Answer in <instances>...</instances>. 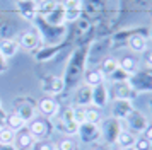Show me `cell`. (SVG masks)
<instances>
[{
  "instance_id": "cell-28",
  "label": "cell",
  "mask_w": 152,
  "mask_h": 150,
  "mask_svg": "<svg viewBox=\"0 0 152 150\" xmlns=\"http://www.w3.org/2000/svg\"><path fill=\"white\" fill-rule=\"evenodd\" d=\"M55 147L56 150H79V143L74 138L67 136V138H62L58 143H55Z\"/></svg>"
},
{
  "instance_id": "cell-31",
  "label": "cell",
  "mask_w": 152,
  "mask_h": 150,
  "mask_svg": "<svg viewBox=\"0 0 152 150\" xmlns=\"http://www.w3.org/2000/svg\"><path fill=\"white\" fill-rule=\"evenodd\" d=\"M133 149L135 150H152V142H149L145 136H140V138H137Z\"/></svg>"
},
{
  "instance_id": "cell-30",
  "label": "cell",
  "mask_w": 152,
  "mask_h": 150,
  "mask_svg": "<svg viewBox=\"0 0 152 150\" xmlns=\"http://www.w3.org/2000/svg\"><path fill=\"white\" fill-rule=\"evenodd\" d=\"M74 121L77 125L86 123V108H82V106H74Z\"/></svg>"
},
{
  "instance_id": "cell-23",
  "label": "cell",
  "mask_w": 152,
  "mask_h": 150,
  "mask_svg": "<svg viewBox=\"0 0 152 150\" xmlns=\"http://www.w3.org/2000/svg\"><path fill=\"white\" fill-rule=\"evenodd\" d=\"M84 79H86V84H87L89 87H96L99 84L106 82V77H104V74L99 68H92L89 72H86V77H84Z\"/></svg>"
},
{
  "instance_id": "cell-26",
  "label": "cell",
  "mask_w": 152,
  "mask_h": 150,
  "mask_svg": "<svg viewBox=\"0 0 152 150\" xmlns=\"http://www.w3.org/2000/svg\"><path fill=\"white\" fill-rule=\"evenodd\" d=\"M103 119V114H101V109L97 108H91L87 106L86 108V121L87 123H94V125H99Z\"/></svg>"
},
{
  "instance_id": "cell-9",
  "label": "cell",
  "mask_w": 152,
  "mask_h": 150,
  "mask_svg": "<svg viewBox=\"0 0 152 150\" xmlns=\"http://www.w3.org/2000/svg\"><path fill=\"white\" fill-rule=\"evenodd\" d=\"M113 94L115 97L113 99H121V101H130L133 102V99L137 97V90L133 89L128 80H121V82H115V85H113Z\"/></svg>"
},
{
  "instance_id": "cell-13",
  "label": "cell",
  "mask_w": 152,
  "mask_h": 150,
  "mask_svg": "<svg viewBox=\"0 0 152 150\" xmlns=\"http://www.w3.org/2000/svg\"><path fill=\"white\" fill-rule=\"evenodd\" d=\"M34 142H36L34 136L29 133V130L26 128V126L15 133L14 145L17 147V150H31V149H33V145H34Z\"/></svg>"
},
{
  "instance_id": "cell-21",
  "label": "cell",
  "mask_w": 152,
  "mask_h": 150,
  "mask_svg": "<svg viewBox=\"0 0 152 150\" xmlns=\"http://www.w3.org/2000/svg\"><path fill=\"white\" fill-rule=\"evenodd\" d=\"M15 113L22 118V121L28 125L29 121H33L36 118V114H38V111H36V108L31 104V102H22V104H19L17 106V109H15Z\"/></svg>"
},
{
  "instance_id": "cell-2",
  "label": "cell",
  "mask_w": 152,
  "mask_h": 150,
  "mask_svg": "<svg viewBox=\"0 0 152 150\" xmlns=\"http://www.w3.org/2000/svg\"><path fill=\"white\" fill-rule=\"evenodd\" d=\"M55 130H58L60 133H63L65 136H74L77 135L79 125L74 121V108H65L63 111H60L55 116Z\"/></svg>"
},
{
  "instance_id": "cell-11",
  "label": "cell",
  "mask_w": 152,
  "mask_h": 150,
  "mask_svg": "<svg viewBox=\"0 0 152 150\" xmlns=\"http://www.w3.org/2000/svg\"><path fill=\"white\" fill-rule=\"evenodd\" d=\"M63 87H65L63 79L62 77H56V75H50V77H46V79L43 80V84H41L43 92H45L46 95H50V97L60 94V92L63 90Z\"/></svg>"
},
{
  "instance_id": "cell-1",
  "label": "cell",
  "mask_w": 152,
  "mask_h": 150,
  "mask_svg": "<svg viewBox=\"0 0 152 150\" xmlns=\"http://www.w3.org/2000/svg\"><path fill=\"white\" fill-rule=\"evenodd\" d=\"M123 128H125L123 121H120L116 118H113V116L103 118L101 123H99V131H101V140L99 142L106 143V145H115L120 131Z\"/></svg>"
},
{
  "instance_id": "cell-38",
  "label": "cell",
  "mask_w": 152,
  "mask_h": 150,
  "mask_svg": "<svg viewBox=\"0 0 152 150\" xmlns=\"http://www.w3.org/2000/svg\"><path fill=\"white\" fill-rule=\"evenodd\" d=\"M36 4H41V2H45V0H34Z\"/></svg>"
},
{
  "instance_id": "cell-20",
  "label": "cell",
  "mask_w": 152,
  "mask_h": 150,
  "mask_svg": "<svg viewBox=\"0 0 152 150\" xmlns=\"http://www.w3.org/2000/svg\"><path fill=\"white\" fill-rule=\"evenodd\" d=\"M128 48H130L133 53H144L147 50V38L142 36L140 33L132 34L128 38Z\"/></svg>"
},
{
  "instance_id": "cell-29",
  "label": "cell",
  "mask_w": 152,
  "mask_h": 150,
  "mask_svg": "<svg viewBox=\"0 0 152 150\" xmlns=\"http://www.w3.org/2000/svg\"><path fill=\"white\" fill-rule=\"evenodd\" d=\"M31 150H56V147L50 138H41V140H36Z\"/></svg>"
},
{
  "instance_id": "cell-17",
  "label": "cell",
  "mask_w": 152,
  "mask_h": 150,
  "mask_svg": "<svg viewBox=\"0 0 152 150\" xmlns=\"http://www.w3.org/2000/svg\"><path fill=\"white\" fill-rule=\"evenodd\" d=\"M138 65H140L138 58L137 56H132V55H125V56H121L118 60V67L121 68L123 72H126L128 75H133L135 72H138Z\"/></svg>"
},
{
  "instance_id": "cell-19",
  "label": "cell",
  "mask_w": 152,
  "mask_h": 150,
  "mask_svg": "<svg viewBox=\"0 0 152 150\" xmlns=\"http://www.w3.org/2000/svg\"><path fill=\"white\" fill-rule=\"evenodd\" d=\"M19 51V43L15 39H0V55L4 58H14Z\"/></svg>"
},
{
  "instance_id": "cell-8",
  "label": "cell",
  "mask_w": 152,
  "mask_h": 150,
  "mask_svg": "<svg viewBox=\"0 0 152 150\" xmlns=\"http://www.w3.org/2000/svg\"><path fill=\"white\" fill-rule=\"evenodd\" d=\"M36 111L43 116V118H46V119H55V116L60 113V106H58V102H56L55 97H43L41 101L38 102V108Z\"/></svg>"
},
{
  "instance_id": "cell-43",
  "label": "cell",
  "mask_w": 152,
  "mask_h": 150,
  "mask_svg": "<svg viewBox=\"0 0 152 150\" xmlns=\"http://www.w3.org/2000/svg\"><path fill=\"white\" fill-rule=\"evenodd\" d=\"M15 2H22V0H15Z\"/></svg>"
},
{
  "instance_id": "cell-22",
  "label": "cell",
  "mask_w": 152,
  "mask_h": 150,
  "mask_svg": "<svg viewBox=\"0 0 152 150\" xmlns=\"http://www.w3.org/2000/svg\"><path fill=\"white\" fill-rule=\"evenodd\" d=\"M43 19H45V22H46V24H50V26H53V27L62 26L63 22H65V14H63L62 5L58 7V9H55L53 12L43 15Z\"/></svg>"
},
{
  "instance_id": "cell-7",
  "label": "cell",
  "mask_w": 152,
  "mask_h": 150,
  "mask_svg": "<svg viewBox=\"0 0 152 150\" xmlns=\"http://www.w3.org/2000/svg\"><path fill=\"white\" fill-rule=\"evenodd\" d=\"M111 101L110 95V89L106 85V82L99 84L96 87H92V99H91V104L97 109H104Z\"/></svg>"
},
{
  "instance_id": "cell-25",
  "label": "cell",
  "mask_w": 152,
  "mask_h": 150,
  "mask_svg": "<svg viewBox=\"0 0 152 150\" xmlns=\"http://www.w3.org/2000/svg\"><path fill=\"white\" fill-rule=\"evenodd\" d=\"M118 68H120V67H118V58H115V56H108V58H104V60H103L99 70H101V72L104 74V77L108 79L113 72H116Z\"/></svg>"
},
{
  "instance_id": "cell-16",
  "label": "cell",
  "mask_w": 152,
  "mask_h": 150,
  "mask_svg": "<svg viewBox=\"0 0 152 150\" xmlns=\"http://www.w3.org/2000/svg\"><path fill=\"white\" fill-rule=\"evenodd\" d=\"M135 142H137V135L132 133L130 130L123 128L120 131V135H118L115 145H118L121 150H126V149H133V147H135Z\"/></svg>"
},
{
  "instance_id": "cell-35",
  "label": "cell",
  "mask_w": 152,
  "mask_h": 150,
  "mask_svg": "<svg viewBox=\"0 0 152 150\" xmlns=\"http://www.w3.org/2000/svg\"><path fill=\"white\" fill-rule=\"evenodd\" d=\"M142 135H144L145 138L149 140V142H152V125H151V123H149V126L145 128V131H144V133H142Z\"/></svg>"
},
{
  "instance_id": "cell-14",
  "label": "cell",
  "mask_w": 152,
  "mask_h": 150,
  "mask_svg": "<svg viewBox=\"0 0 152 150\" xmlns=\"http://www.w3.org/2000/svg\"><path fill=\"white\" fill-rule=\"evenodd\" d=\"M63 14H65V20H77L82 10V2L80 0H65L62 4Z\"/></svg>"
},
{
  "instance_id": "cell-5",
  "label": "cell",
  "mask_w": 152,
  "mask_h": 150,
  "mask_svg": "<svg viewBox=\"0 0 152 150\" xmlns=\"http://www.w3.org/2000/svg\"><path fill=\"white\" fill-rule=\"evenodd\" d=\"M128 82L133 85L137 92H149V90H152V70H149V68L138 70L133 75H130Z\"/></svg>"
},
{
  "instance_id": "cell-27",
  "label": "cell",
  "mask_w": 152,
  "mask_h": 150,
  "mask_svg": "<svg viewBox=\"0 0 152 150\" xmlns=\"http://www.w3.org/2000/svg\"><path fill=\"white\" fill-rule=\"evenodd\" d=\"M14 142H15V133L12 130H9L7 126L0 128V145H14Z\"/></svg>"
},
{
  "instance_id": "cell-18",
  "label": "cell",
  "mask_w": 152,
  "mask_h": 150,
  "mask_svg": "<svg viewBox=\"0 0 152 150\" xmlns=\"http://www.w3.org/2000/svg\"><path fill=\"white\" fill-rule=\"evenodd\" d=\"M91 99H92V87H89L87 84H84L77 89L75 92V106H82L87 108L91 106Z\"/></svg>"
},
{
  "instance_id": "cell-32",
  "label": "cell",
  "mask_w": 152,
  "mask_h": 150,
  "mask_svg": "<svg viewBox=\"0 0 152 150\" xmlns=\"http://www.w3.org/2000/svg\"><path fill=\"white\" fill-rule=\"evenodd\" d=\"M144 53H145V56H144V65L149 68V70H152V50H145Z\"/></svg>"
},
{
  "instance_id": "cell-40",
  "label": "cell",
  "mask_w": 152,
  "mask_h": 150,
  "mask_svg": "<svg viewBox=\"0 0 152 150\" xmlns=\"http://www.w3.org/2000/svg\"><path fill=\"white\" fill-rule=\"evenodd\" d=\"M0 108H2V99H0Z\"/></svg>"
},
{
  "instance_id": "cell-6",
  "label": "cell",
  "mask_w": 152,
  "mask_h": 150,
  "mask_svg": "<svg viewBox=\"0 0 152 150\" xmlns=\"http://www.w3.org/2000/svg\"><path fill=\"white\" fill-rule=\"evenodd\" d=\"M50 119L46 118H34L33 121H29L26 125V128L29 130V133L34 136V140H41V138H48L50 133Z\"/></svg>"
},
{
  "instance_id": "cell-41",
  "label": "cell",
  "mask_w": 152,
  "mask_h": 150,
  "mask_svg": "<svg viewBox=\"0 0 152 150\" xmlns=\"http://www.w3.org/2000/svg\"><path fill=\"white\" fill-rule=\"evenodd\" d=\"M126 150H135V149H126Z\"/></svg>"
},
{
  "instance_id": "cell-10",
  "label": "cell",
  "mask_w": 152,
  "mask_h": 150,
  "mask_svg": "<svg viewBox=\"0 0 152 150\" xmlns=\"http://www.w3.org/2000/svg\"><path fill=\"white\" fill-rule=\"evenodd\" d=\"M108 106L111 108V116L120 119V121H123L125 118L135 109L130 101H121V99H113V101H110Z\"/></svg>"
},
{
  "instance_id": "cell-15",
  "label": "cell",
  "mask_w": 152,
  "mask_h": 150,
  "mask_svg": "<svg viewBox=\"0 0 152 150\" xmlns=\"http://www.w3.org/2000/svg\"><path fill=\"white\" fill-rule=\"evenodd\" d=\"M17 9L21 15L26 20H34L38 17V4L34 0H22V2H17Z\"/></svg>"
},
{
  "instance_id": "cell-3",
  "label": "cell",
  "mask_w": 152,
  "mask_h": 150,
  "mask_svg": "<svg viewBox=\"0 0 152 150\" xmlns=\"http://www.w3.org/2000/svg\"><path fill=\"white\" fill-rule=\"evenodd\" d=\"M77 136L79 140L86 145H92V143H97L101 140V131H99V125H94V123H82L79 125V130H77Z\"/></svg>"
},
{
  "instance_id": "cell-36",
  "label": "cell",
  "mask_w": 152,
  "mask_h": 150,
  "mask_svg": "<svg viewBox=\"0 0 152 150\" xmlns=\"http://www.w3.org/2000/svg\"><path fill=\"white\" fill-rule=\"evenodd\" d=\"M0 150H17L15 145H0Z\"/></svg>"
},
{
  "instance_id": "cell-4",
  "label": "cell",
  "mask_w": 152,
  "mask_h": 150,
  "mask_svg": "<svg viewBox=\"0 0 152 150\" xmlns=\"http://www.w3.org/2000/svg\"><path fill=\"white\" fill-rule=\"evenodd\" d=\"M123 123L126 125V130H130L132 133H144L145 128L149 126V119H147V116L144 114V113H140V111H137V109H133L130 114L126 116L123 119Z\"/></svg>"
},
{
  "instance_id": "cell-24",
  "label": "cell",
  "mask_w": 152,
  "mask_h": 150,
  "mask_svg": "<svg viewBox=\"0 0 152 150\" xmlns=\"http://www.w3.org/2000/svg\"><path fill=\"white\" fill-rule=\"evenodd\" d=\"M5 126H7L9 130H12L14 133H17L19 130H22L24 126H26V123L22 121V118L15 111H12V113H7V121H5Z\"/></svg>"
},
{
  "instance_id": "cell-37",
  "label": "cell",
  "mask_w": 152,
  "mask_h": 150,
  "mask_svg": "<svg viewBox=\"0 0 152 150\" xmlns=\"http://www.w3.org/2000/svg\"><path fill=\"white\" fill-rule=\"evenodd\" d=\"M149 36H151V39H152V26H151V29H149Z\"/></svg>"
},
{
  "instance_id": "cell-34",
  "label": "cell",
  "mask_w": 152,
  "mask_h": 150,
  "mask_svg": "<svg viewBox=\"0 0 152 150\" xmlns=\"http://www.w3.org/2000/svg\"><path fill=\"white\" fill-rule=\"evenodd\" d=\"M9 68V65H7V58H4L2 55H0V74H4L5 70Z\"/></svg>"
},
{
  "instance_id": "cell-33",
  "label": "cell",
  "mask_w": 152,
  "mask_h": 150,
  "mask_svg": "<svg viewBox=\"0 0 152 150\" xmlns=\"http://www.w3.org/2000/svg\"><path fill=\"white\" fill-rule=\"evenodd\" d=\"M5 121H7V113L0 108V128H5Z\"/></svg>"
},
{
  "instance_id": "cell-12",
  "label": "cell",
  "mask_w": 152,
  "mask_h": 150,
  "mask_svg": "<svg viewBox=\"0 0 152 150\" xmlns=\"http://www.w3.org/2000/svg\"><path fill=\"white\" fill-rule=\"evenodd\" d=\"M19 48H24V50H28V51H33L36 48L39 46V43H41V36L38 31H33V29H29V31H24L21 34V38H19Z\"/></svg>"
},
{
  "instance_id": "cell-42",
  "label": "cell",
  "mask_w": 152,
  "mask_h": 150,
  "mask_svg": "<svg viewBox=\"0 0 152 150\" xmlns=\"http://www.w3.org/2000/svg\"><path fill=\"white\" fill-rule=\"evenodd\" d=\"M96 150H104V149H96Z\"/></svg>"
},
{
  "instance_id": "cell-39",
  "label": "cell",
  "mask_w": 152,
  "mask_h": 150,
  "mask_svg": "<svg viewBox=\"0 0 152 150\" xmlns=\"http://www.w3.org/2000/svg\"><path fill=\"white\" fill-rule=\"evenodd\" d=\"M149 106H151V113H152V101H151V102H149Z\"/></svg>"
}]
</instances>
